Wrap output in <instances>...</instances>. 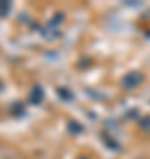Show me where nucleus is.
Returning <instances> with one entry per match:
<instances>
[{"mask_svg":"<svg viewBox=\"0 0 150 159\" xmlns=\"http://www.w3.org/2000/svg\"><path fill=\"white\" fill-rule=\"evenodd\" d=\"M139 127L143 131H147V133H150V115H145V117H139L138 120Z\"/></svg>","mask_w":150,"mask_h":159,"instance_id":"nucleus-7","label":"nucleus"},{"mask_svg":"<svg viewBox=\"0 0 150 159\" xmlns=\"http://www.w3.org/2000/svg\"><path fill=\"white\" fill-rule=\"evenodd\" d=\"M42 97H44V90H42V87L41 85H34L32 87V90H30V96H29V101L32 104H39L42 101Z\"/></svg>","mask_w":150,"mask_h":159,"instance_id":"nucleus-2","label":"nucleus"},{"mask_svg":"<svg viewBox=\"0 0 150 159\" xmlns=\"http://www.w3.org/2000/svg\"><path fill=\"white\" fill-rule=\"evenodd\" d=\"M83 124H80L78 120H69L67 122V131H69L71 134H81L83 133Z\"/></svg>","mask_w":150,"mask_h":159,"instance_id":"nucleus-3","label":"nucleus"},{"mask_svg":"<svg viewBox=\"0 0 150 159\" xmlns=\"http://www.w3.org/2000/svg\"><path fill=\"white\" fill-rule=\"evenodd\" d=\"M141 81H143V73H139V71H129L120 80V85L126 90H131V89H136L138 85H141Z\"/></svg>","mask_w":150,"mask_h":159,"instance_id":"nucleus-1","label":"nucleus"},{"mask_svg":"<svg viewBox=\"0 0 150 159\" xmlns=\"http://www.w3.org/2000/svg\"><path fill=\"white\" fill-rule=\"evenodd\" d=\"M57 94H58V97L62 99V101H73L74 99V96H73V92L69 90V89H65V87H58L57 89Z\"/></svg>","mask_w":150,"mask_h":159,"instance_id":"nucleus-4","label":"nucleus"},{"mask_svg":"<svg viewBox=\"0 0 150 159\" xmlns=\"http://www.w3.org/2000/svg\"><path fill=\"white\" fill-rule=\"evenodd\" d=\"M11 12V2L9 0H0V18H6Z\"/></svg>","mask_w":150,"mask_h":159,"instance_id":"nucleus-5","label":"nucleus"},{"mask_svg":"<svg viewBox=\"0 0 150 159\" xmlns=\"http://www.w3.org/2000/svg\"><path fill=\"white\" fill-rule=\"evenodd\" d=\"M11 111L16 115V117H23V115H27V111H25V106L21 104V102H14V104L11 106Z\"/></svg>","mask_w":150,"mask_h":159,"instance_id":"nucleus-6","label":"nucleus"},{"mask_svg":"<svg viewBox=\"0 0 150 159\" xmlns=\"http://www.w3.org/2000/svg\"><path fill=\"white\" fill-rule=\"evenodd\" d=\"M78 159H90V157H85V156H80Z\"/></svg>","mask_w":150,"mask_h":159,"instance_id":"nucleus-10","label":"nucleus"},{"mask_svg":"<svg viewBox=\"0 0 150 159\" xmlns=\"http://www.w3.org/2000/svg\"><path fill=\"white\" fill-rule=\"evenodd\" d=\"M62 21H64V14H62V12H57V14H55V18L50 21V27H53V29H55L58 23H62Z\"/></svg>","mask_w":150,"mask_h":159,"instance_id":"nucleus-8","label":"nucleus"},{"mask_svg":"<svg viewBox=\"0 0 150 159\" xmlns=\"http://www.w3.org/2000/svg\"><path fill=\"white\" fill-rule=\"evenodd\" d=\"M104 142H106V147H108V148H113V150H118V145H117V142H115V140H111V138H108V136H106V134H104Z\"/></svg>","mask_w":150,"mask_h":159,"instance_id":"nucleus-9","label":"nucleus"}]
</instances>
